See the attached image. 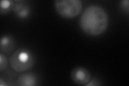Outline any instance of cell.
Here are the masks:
<instances>
[{"mask_svg": "<svg viewBox=\"0 0 129 86\" xmlns=\"http://www.w3.org/2000/svg\"><path fill=\"white\" fill-rule=\"evenodd\" d=\"M16 46L14 38L10 36L2 37L0 42V51L3 54H9L13 51Z\"/></svg>", "mask_w": 129, "mask_h": 86, "instance_id": "5b68a950", "label": "cell"}, {"mask_svg": "<svg viewBox=\"0 0 129 86\" xmlns=\"http://www.w3.org/2000/svg\"><path fill=\"white\" fill-rule=\"evenodd\" d=\"M100 85L99 83H98V81H97L96 80H92L91 81H90L85 85L86 86H95V85Z\"/></svg>", "mask_w": 129, "mask_h": 86, "instance_id": "8fae6325", "label": "cell"}, {"mask_svg": "<svg viewBox=\"0 0 129 86\" xmlns=\"http://www.w3.org/2000/svg\"><path fill=\"white\" fill-rule=\"evenodd\" d=\"M120 5L122 8L125 9V11H126V13H128V0H124L120 2Z\"/></svg>", "mask_w": 129, "mask_h": 86, "instance_id": "30bf717a", "label": "cell"}, {"mask_svg": "<svg viewBox=\"0 0 129 86\" xmlns=\"http://www.w3.org/2000/svg\"><path fill=\"white\" fill-rule=\"evenodd\" d=\"M14 2L11 1H2L1 2V14L7 13L10 9H13Z\"/></svg>", "mask_w": 129, "mask_h": 86, "instance_id": "ba28073f", "label": "cell"}, {"mask_svg": "<svg viewBox=\"0 0 129 86\" xmlns=\"http://www.w3.org/2000/svg\"><path fill=\"white\" fill-rule=\"evenodd\" d=\"M8 66V61L6 56L1 53L0 54V71H5Z\"/></svg>", "mask_w": 129, "mask_h": 86, "instance_id": "9c48e42d", "label": "cell"}, {"mask_svg": "<svg viewBox=\"0 0 129 86\" xmlns=\"http://www.w3.org/2000/svg\"><path fill=\"white\" fill-rule=\"evenodd\" d=\"M13 9L18 17L24 18L28 17L30 14V8L26 4L21 1L14 3Z\"/></svg>", "mask_w": 129, "mask_h": 86, "instance_id": "8992f818", "label": "cell"}, {"mask_svg": "<svg viewBox=\"0 0 129 86\" xmlns=\"http://www.w3.org/2000/svg\"><path fill=\"white\" fill-rule=\"evenodd\" d=\"M7 84L6 82L2 78L0 79V85L1 86H6Z\"/></svg>", "mask_w": 129, "mask_h": 86, "instance_id": "7c38bea8", "label": "cell"}, {"mask_svg": "<svg viewBox=\"0 0 129 86\" xmlns=\"http://www.w3.org/2000/svg\"><path fill=\"white\" fill-rule=\"evenodd\" d=\"M9 61L11 68L15 71L22 73L29 70L34 66L35 58L29 49L20 48L11 55Z\"/></svg>", "mask_w": 129, "mask_h": 86, "instance_id": "7a4b0ae2", "label": "cell"}, {"mask_svg": "<svg viewBox=\"0 0 129 86\" xmlns=\"http://www.w3.org/2000/svg\"><path fill=\"white\" fill-rule=\"evenodd\" d=\"M54 5L57 13L66 18L76 17L81 13L82 9V4L80 0H56Z\"/></svg>", "mask_w": 129, "mask_h": 86, "instance_id": "3957f363", "label": "cell"}, {"mask_svg": "<svg viewBox=\"0 0 129 86\" xmlns=\"http://www.w3.org/2000/svg\"><path fill=\"white\" fill-rule=\"evenodd\" d=\"M72 80L78 85H86L90 81L91 75L87 69L82 67H75L71 74Z\"/></svg>", "mask_w": 129, "mask_h": 86, "instance_id": "277c9868", "label": "cell"}, {"mask_svg": "<svg viewBox=\"0 0 129 86\" xmlns=\"http://www.w3.org/2000/svg\"><path fill=\"white\" fill-rule=\"evenodd\" d=\"M108 16L103 8L98 6H88L81 16L80 26L86 34L97 36L106 31L108 25Z\"/></svg>", "mask_w": 129, "mask_h": 86, "instance_id": "6da1fadb", "label": "cell"}, {"mask_svg": "<svg viewBox=\"0 0 129 86\" xmlns=\"http://www.w3.org/2000/svg\"><path fill=\"white\" fill-rule=\"evenodd\" d=\"M17 82L19 85L34 86L37 84V79L34 74H24L19 77Z\"/></svg>", "mask_w": 129, "mask_h": 86, "instance_id": "52a82bcc", "label": "cell"}]
</instances>
